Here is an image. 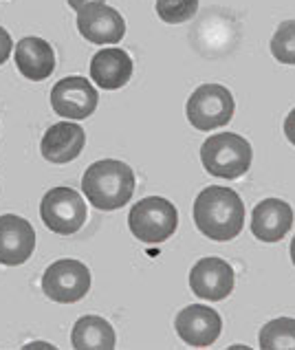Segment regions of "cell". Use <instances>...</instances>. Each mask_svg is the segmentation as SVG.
<instances>
[{
    "mask_svg": "<svg viewBox=\"0 0 295 350\" xmlns=\"http://www.w3.org/2000/svg\"><path fill=\"white\" fill-rule=\"evenodd\" d=\"M194 223L203 236L211 240H231L245 225L242 198L229 187L209 185L194 201Z\"/></svg>",
    "mask_w": 295,
    "mask_h": 350,
    "instance_id": "1",
    "label": "cell"
},
{
    "mask_svg": "<svg viewBox=\"0 0 295 350\" xmlns=\"http://www.w3.org/2000/svg\"><path fill=\"white\" fill-rule=\"evenodd\" d=\"M82 192L93 207L101 209V212H113V209L128 205L132 198L135 172L124 161L101 159L84 172Z\"/></svg>",
    "mask_w": 295,
    "mask_h": 350,
    "instance_id": "2",
    "label": "cell"
},
{
    "mask_svg": "<svg viewBox=\"0 0 295 350\" xmlns=\"http://www.w3.org/2000/svg\"><path fill=\"white\" fill-rule=\"evenodd\" d=\"M251 144L236 133H218L201 146L203 167L218 178L231 181V178L242 176L251 167Z\"/></svg>",
    "mask_w": 295,
    "mask_h": 350,
    "instance_id": "3",
    "label": "cell"
},
{
    "mask_svg": "<svg viewBox=\"0 0 295 350\" xmlns=\"http://www.w3.org/2000/svg\"><path fill=\"white\" fill-rule=\"evenodd\" d=\"M179 212L170 201L161 196L141 198L128 214V227L135 238L148 245H159L177 232Z\"/></svg>",
    "mask_w": 295,
    "mask_h": 350,
    "instance_id": "4",
    "label": "cell"
},
{
    "mask_svg": "<svg viewBox=\"0 0 295 350\" xmlns=\"http://www.w3.org/2000/svg\"><path fill=\"white\" fill-rule=\"evenodd\" d=\"M233 95L222 84H203L188 99V119L196 130L227 126L233 117Z\"/></svg>",
    "mask_w": 295,
    "mask_h": 350,
    "instance_id": "5",
    "label": "cell"
},
{
    "mask_svg": "<svg viewBox=\"0 0 295 350\" xmlns=\"http://www.w3.org/2000/svg\"><path fill=\"white\" fill-rule=\"evenodd\" d=\"M40 216H42V223L51 232L70 236L79 232L86 223V203L75 189L53 187L42 196Z\"/></svg>",
    "mask_w": 295,
    "mask_h": 350,
    "instance_id": "6",
    "label": "cell"
},
{
    "mask_svg": "<svg viewBox=\"0 0 295 350\" xmlns=\"http://www.w3.org/2000/svg\"><path fill=\"white\" fill-rule=\"evenodd\" d=\"M90 288V271L79 260H57L42 275V291L49 299L60 304H73Z\"/></svg>",
    "mask_w": 295,
    "mask_h": 350,
    "instance_id": "7",
    "label": "cell"
},
{
    "mask_svg": "<svg viewBox=\"0 0 295 350\" xmlns=\"http://www.w3.org/2000/svg\"><path fill=\"white\" fill-rule=\"evenodd\" d=\"M99 95L86 77H64L51 88V106L60 117L86 119L95 113Z\"/></svg>",
    "mask_w": 295,
    "mask_h": 350,
    "instance_id": "8",
    "label": "cell"
},
{
    "mask_svg": "<svg viewBox=\"0 0 295 350\" xmlns=\"http://www.w3.org/2000/svg\"><path fill=\"white\" fill-rule=\"evenodd\" d=\"M236 275L229 262L220 258H203L192 267L190 271V286L196 297L207 299V302H218L231 295Z\"/></svg>",
    "mask_w": 295,
    "mask_h": 350,
    "instance_id": "9",
    "label": "cell"
},
{
    "mask_svg": "<svg viewBox=\"0 0 295 350\" xmlns=\"http://www.w3.org/2000/svg\"><path fill=\"white\" fill-rule=\"evenodd\" d=\"M177 333L190 346H211L220 337L222 319L218 311L205 304H190L175 319Z\"/></svg>",
    "mask_w": 295,
    "mask_h": 350,
    "instance_id": "10",
    "label": "cell"
},
{
    "mask_svg": "<svg viewBox=\"0 0 295 350\" xmlns=\"http://www.w3.org/2000/svg\"><path fill=\"white\" fill-rule=\"evenodd\" d=\"M77 29L93 44H117L126 33V20L104 3L77 12Z\"/></svg>",
    "mask_w": 295,
    "mask_h": 350,
    "instance_id": "11",
    "label": "cell"
},
{
    "mask_svg": "<svg viewBox=\"0 0 295 350\" xmlns=\"http://www.w3.org/2000/svg\"><path fill=\"white\" fill-rule=\"evenodd\" d=\"M36 249V232L27 218L14 214L0 216V265L18 267L31 258Z\"/></svg>",
    "mask_w": 295,
    "mask_h": 350,
    "instance_id": "12",
    "label": "cell"
},
{
    "mask_svg": "<svg viewBox=\"0 0 295 350\" xmlns=\"http://www.w3.org/2000/svg\"><path fill=\"white\" fill-rule=\"evenodd\" d=\"M293 227V209L280 198H264L251 214V232L262 243H278Z\"/></svg>",
    "mask_w": 295,
    "mask_h": 350,
    "instance_id": "13",
    "label": "cell"
},
{
    "mask_svg": "<svg viewBox=\"0 0 295 350\" xmlns=\"http://www.w3.org/2000/svg\"><path fill=\"white\" fill-rule=\"evenodd\" d=\"M86 144L84 128L77 124H55L49 126V130L40 144V152L51 163H68L82 154Z\"/></svg>",
    "mask_w": 295,
    "mask_h": 350,
    "instance_id": "14",
    "label": "cell"
},
{
    "mask_svg": "<svg viewBox=\"0 0 295 350\" xmlns=\"http://www.w3.org/2000/svg\"><path fill=\"white\" fill-rule=\"evenodd\" d=\"M14 57L18 64V71L27 79H34V82H42V79H47L55 68L53 46H51L47 40L36 38V36L20 40L16 44Z\"/></svg>",
    "mask_w": 295,
    "mask_h": 350,
    "instance_id": "15",
    "label": "cell"
},
{
    "mask_svg": "<svg viewBox=\"0 0 295 350\" xmlns=\"http://www.w3.org/2000/svg\"><path fill=\"white\" fill-rule=\"evenodd\" d=\"M90 77L104 91H117L132 77V59L121 49H101L90 59Z\"/></svg>",
    "mask_w": 295,
    "mask_h": 350,
    "instance_id": "16",
    "label": "cell"
},
{
    "mask_svg": "<svg viewBox=\"0 0 295 350\" xmlns=\"http://www.w3.org/2000/svg\"><path fill=\"white\" fill-rule=\"evenodd\" d=\"M70 344L79 350H108L115 348L117 337L113 326L108 324V319L99 315H84L73 326Z\"/></svg>",
    "mask_w": 295,
    "mask_h": 350,
    "instance_id": "17",
    "label": "cell"
},
{
    "mask_svg": "<svg viewBox=\"0 0 295 350\" xmlns=\"http://www.w3.org/2000/svg\"><path fill=\"white\" fill-rule=\"evenodd\" d=\"M262 350H295V319L278 317L262 326L260 331Z\"/></svg>",
    "mask_w": 295,
    "mask_h": 350,
    "instance_id": "18",
    "label": "cell"
},
{
    "mask_svg": "<svg viewBox=\"0 0 295 350\" xmlns=\"http://www.w3.org/2000/svg\"><path fill=\"white\" fill-rule=\"evenodd\" d=\"M271 55L282 64H295V20H287L271 38Z\"/></svg>",
    "mask_w": 295,
    "mask_h": 350,
    "instance_id": "19",
    "label": "cell"
},
{
    "mask_svg": "<svg viewBox=\"0 0 295 350\" xmlns=\"http://www.w3.org/2000/svg\"><path fill=\"white\" fill-rule=\"evenodd\" d=\"M198 12V0H157V14L168 25L188 23Z\"/></svg>",
    "mask_w": 295,
    "mask_h": 350,
    "instance_id": "20",
    "label": "cell"
},
{
    "mask_svg": "<svg viewBox=\"0 0 295 350\" xmlns=\"http://www.w3.org/2000/svg\"><path fill=\"white\" fill-rule=\"evenodd\" d=\"M12 49H14V40L12 36L7 33L5 27H0V64L7 62V57L12 55Z\"/></svg>",
    "mask_w": 295,
    "mask_h": 350,
    "instance_id": "21",
    "label": "cell"
},
{
    "mask_svg": "<svg viewBox=\"0 0 295 350\" xmlns=\"http://www.w3.org/2000/svg\"><path fill=\"white\" fill-rule=\"evenodd\" d=\"M284 135H287L289 144L295 146V108L287 115V119H284Z\"/></svg>",
    "mask_w": 295,
    "mask_h": 350,
    "instance_id": "22",
    "label": "cell"
},
{
    "mask_svg": "<svg viewBox=\"0 0 295 350\" xmlns=\"http://www.w3.org/2000/svg\"><path fill=\"white\" fill-rule=\"evenodd\" d=\"M99 3H104V0H68L70 9H75V12H82V9L90 5H99Z\"/></svg>",
    "mask_w": 295,
    "mask_h": 350,
    "instance_id": "23",
    "label": "cell"
},
{
    "mask_svg": "<svg viewBox=\"0 0 295 350\" xmlns=\"http://www.w3.org/2000/svg\"><path fill=\"white\" fill-rule=\"evenodd\" d=\"M291 260H293V265H295V236L291 240Z\"/></svg>",
    "mask_w": 295,
    "mask_h": 350,
    "instance_id": "24",
    "label": "cell"
}]
</instances>
